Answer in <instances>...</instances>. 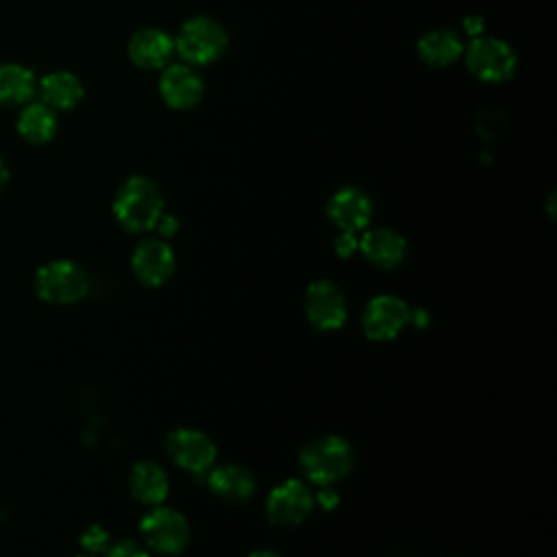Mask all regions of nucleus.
Returning <instances> with one entry per match:
<instances>
[{
  "mask_svg": "<svg viewBox=\"0 0 557 557\" xmlns=\"http://www.w3.org/2000/svg\"><path fill=\"white\" fill-rule=\"evenodd\" d=\"M7 181H9V170H7V165H4V161H2V157H0V191L4 189Z\"/></svg>",
  "mask_w": 557,
  "mask_h": 557,
  "instance_id": "nucleus-28",
  "label": "nucleus"
},
{
  "mask_svg": "<svg viewBox=\"0 0 557 557\" xmlns=\"http://www.w3.org/2000/svg\"><path fill=\"white\" fill-rule=\"evenodd\" d=\"M209 487L218 498H222L231 505H242L255 496L257 481H255L252 472L246 470L244 466L226 463V466L211 470Z\"/></svg>",
  "mask_w": 557,
  "mask_h": 557,
  "instance_id": "nucleus-16",
  "label": "nucleus"
},
{
  "mask_svg": "<svg viewBox=\"0 0 557 557\" xmlns=\"http://www.w3.org/2000/svg\"><path fill=\"white\" fill-rule=\"evenodd\" d=\"M305 311H307V320L318 331H335L344 324L348 313L346 296L339 289V285H335L333 281H326V278L315 281L307 287Z\"/></svg>",
  "mask_w": 557,
  "mask_h": 557,
  "instance_id": "nucleus-8",
  "label": "nucleus"
},
{
  "mask_svg": "<svg viewBox=\"0 0 557 557\" xmlns=\"http://www.w3.org/2000/svg\"><path fill=\"white\" fill-rule=\"evenodd\" d=\"M104 553H107L104 557H150V555H148L137 542H133V540H122V542L109 546Z\"/></svg>",
  "mask_w": 557,
  "mask_h": 557,
  "instance_id": "nucleus-23",
  "label": "nucleus"
},
{
  "mask_svg": "<svg viewBox=\"0 0 557 557\" xmlns=\"http://www.w3.org/2000/svg\"><path fill=\"white\" fill-rule=\"evenodd\" d=\"M416 50L429 67H446L463 54V41L450 28H433L418 39Z\"/></svg>",
  "mask_w": 557,
  "mask_h": 557,
  "instance_id": "nucleus-17",
  "label": "nucleus"
},
{
  "mask_svg": "<svg viewBox=\"0 0 557 557\" xmlns=\"http://www.w3.org/2000/svg\"><path fill=\"white\" fill-rule=\"evenodd\" d=\"M463 30H466L470 37L483 35V20H481L479 15H468L466 22H463Z\"/></svg>",
  "mask_w": 557,
  "mask_h": 557,
  "instance_id": "nucleus-25",
  "label": "nucleus"
},
{
  "mask_svg": "<svg viewBox=\"0 0 557 557\" xmlns=\"http://www.w3.org/2000/svg\"><path fill=\"white\" fill-rule=\"evenodd\" d=\"M174 52V39L163 28H141L128 41V57L137 67H163Z\"/></svg>",
  "mask_w": 557,
  "mask_h": 557,
  "instance_id": "nucleus-15",
  "label": "nucleus"
},
{
  "mask_svg": "<svg viewBox=\"0 0 557 557\" xmlns=\"http://www.w3.org/2000/svg\"><path fill=\"white\" fill-rule=\"evenodd\" d=\"M154 228H159V233L165 235V237H168V235H174V231H176V220H174L172 215H161Z\"/></svg>",
  "mask_w": 557,
  "mask_h": 557,
  "instance_id": "nucleus-26",
  "label": "nucleus"
},
{
  "mask_svg": "<svg viewBox=\"0 0 557 557\" xmlns=\"http://www.w3.org/2000/svg\"><path fill=\"white\" fill-rule=\"evenodd\" d=\"M409 322H411V311L407 302L392 294L374 296L361 313L363 333L374 342L394 339Z\"/></svg>",
  "mask_w": 557,
  "mask_h": 557,
  "instance_id": "nucleus-7",
  "label": "nucleus"
},
{
  "mask_svg": "<svg viewBox=\"0 0 557 557\" xmlns=\"http://www.w3.org/2000/svg\"><path fill=\"white\" fill-rule=\"evenodd\" d=\"M168 457L183 470L194 474L207 472L215 461V444L209 435L196 429H176L165 440Z\"/></svg>",
  "mask_w": 557,
  "mask_h": 557,
  "instance_id": "nucleus-9",
  "label": "nucleus"
},
{
  "mask_svg": "<svg viewBox=\"0 0 557 557\" xmlns=\"http://www.w3.org/2000/svg\"><path fill=\"white\" fill-rule=\"evenodd\" d=\"M128 487H131V494L146 505L163 503L170 492L168 474L163 472L161 466L152 461H139L137 466H133L128 476Z\"/></svg>",
  "mask_w": 557,
  "mask_h": 557,
  "instance_id": "nucleus-18",
  "label": "nucleus"
},
{
  "mask_svg": "<svg viewBox=\"0 0 557 557\" xmlns=\"http://www.w3.org/2000/svg\"><path fill=\"white\" fill-rule=\"evenodd\" d=\"M463 57L470 74L483 83L509 81L518 65L513 48L490 35L472 37L470 44L463 46Z\"/></svg>",
  "mask_w": 557,
  "mask_h": 557,
  "instance_id": "nucleus-4",
  "label": "nucleus"
},
{
  "mask_svg": "<svg viewBox=\"0 0 557 557\" xmlns=\"http://www.w3.org/2000/svg\"><path fill=\"white\" fill-rule=\"evenodd\" d=\"M44 104L50 109H74L83 100V85L72 72H50L39 81Z\"/></svg>",
  "mask_w": 557,
  "mask_h": 557,
  "instance_id": "nucleus-19",
  "label": "nucleus"
},
{
  "mask_svg": "<svg viewBox=\"0 0 557 557\" xmlns=\"http://www.w3.org/2000/svg\"><path fill=\"white\" fill-rule=\"evenodd\" d=\"M359 248L372 265L383 270L396 268L407 255L405 237L387 226H376L366 231L359 239Z\"/></svg>",
  "mask_w": 557,
  "mask_h": 557,
  "instance_id": "nucleus-14",
  "label": "nucleus"
},
{
  "mask_svg": "<svg viewBox=\"0 0 557 557\" xmlns=\"http://www.w3.org/2000/svg\"><path fill=\"white\" fill-rule=\"evenodd\" d=\"M226 46L228 35L224 26L207 15L189 17L174 39V50L181 54L183 61L191 65L213 63L224 54Z\"/></svg>",
  "mask_w": 557,
  "mask_h": 557,
  "instance_id": "nucleus-3",
  "label": "nucleus"
},
{
  "mask_svg": "<svg viewBox=\"0 0 557 557\" xmlns=\"http://www.w3.org/2000/svg\"><path fill=\"white\" fill-rule=\"evenodd\" d=\"M131 265H133L135 276L144 285L159 287L174 274L176 259H174V252L168 242L150 237V239H144L137 244Z\"/></svg>",
  "mask_w": 557,
  "mask_h": 557,
  "instance_id": "nucleus-12",
  "label": "nucleus"
},
{
  "mask_svg": "<svg viewBox=\"0 0 557 557\" xmlns=\"http://www.w3.org/2000/svg\"><path fill=\"white\" fill-rule=\"evenodd\" d=\"M35 289L39 298L54 305H70L81 300L89 289L85 270L67 259H57L37 270Z\"/></svg>",
  "mask_w": 557,
  "mask_h": 557,
  "instance_id": "nucleus-5",
  "label": "nucleus"
},
{
  "mask_svg": "<svg viewBox=\"0 0 557 557\" xmlns=\"http://www.w3.org/2000/svg\"><path fill=\"white\" fill-rule=\"evenodd\" d=\"M315 498H318V503H320L324 509H331V507H335V503H337V494L331 492L329 487H324Z\"/></svg>",
  "mask_w": 557,
  "mask_h": 557,
  "instance_id": "nucleus-27",
  "label": "nucleus"
},
{
  "mask_svg": "<svg viewBox=\"0 0 557 557\" xmlns=\"http://www.w3.org/2000/svg\"><path fill=\"white\" fill-rule=\"evenodd\" d=\"M113 215L128 233H146L163 215V194L148 176H131L113 198Z\"/></svg>",
  "mask_w": 557,
  "mask_h": 557,
  "instance_id": "nucleus-1",
  "label": "nucleus"
},
{
  "mask_svg": "<svg viewBox=\"0 0 557 557\" xmlns=\"http://www.w3.org/2000/svg\"><path fill=\"white\" fill-rule=\"evenodd\" d=\"M248 557H278V555L272 553V550H255V553H250Z\"/></svg>",
  "mask_w": 557,
  "mask_h": 557,
  "instance_id": "nucleus-29",
  "label": "nucleus"
},
{
  "mask_svg": "<svg viewBox=\"0 0 557 557\" xmlns=\"http://www.w3.org/2000/svg\"><path fill=\"white\" fill-rule=\"evenodd\" d=\"M17 133L30 144H46L57 135V115L44 102H33L17 117Z\"/></svg>",
  "mask_w": 557,
  "mask_h": 557,
  "instance_id": "nucleus-20",
  "label": "nucleus"
},
{
  "mask_svg": "<svg viewBox=\"0 0 557 557\" xmlns=\"http://www.w3.org/2000/svg\"><path fill=\"white\" fill-rule=\"evenodd\" d=\"M359 248V239L355 237V233H346L342 231L335 239V250L339 257H350L355 250Z\"/></svg>",
  "mask_w": 557,
  "mask_h": 557,
  "instance_id": "nucleus-24",
  "label": "nucleus"
},
{
  "mask_svg": "<svg viewBox=\"0 0 557 557\" xmlns=\"http://www.w3.org/2000/svg\"><path fill=\"white\" fill-rule=\"evenodd\" d=\"M78 557H89V555H78Z\"/></svg>",
  "mask_w": 557,
  "mask_h": 557,
  "instance_id": "nucleus-30",
  "label": "nucleus"
},
{
  "mask_svg": "<svg viewBox=\"0 0 557 557\" xmlns=\"http://www.w3.org/2000/svg\"><path fill=\"white\" fill-rule=\"evenodd\" d=\"M313 507V496L309 487L298 479H287L281 485H276L268 500H265V513L272 524L278 527H292L302 522Z\"/></svg>",
  "mask_w": 557,
  "mask_h": 557,
  "instance_id": "nucleus-10",
  "label": "nucleus"
},
{
  "mask_svg": "<svg viewBox=\"0 0 557 557\" xmlns=\"http://www.w3.org/2000/svg\"><path fill=\"white\" fill-rule=\"evenodd\" d=\"M159 94L170 109L185 111L200 102L205 94V81L191 65L170 63L159 76Z\"/></svg>",
  "mask_w": 557,
  "mask_h": 557,
  "instance_id": "nucleus-11",
  "label": "nucleus"
},
{
  "mask_svg": "<svg viewBox=\"0 0 557 557\" xmlns=\"http://www.w3.org/2000/svg\"><path fill=\"white\" fill-rule=\"evenodd\" d=\"M326 213L337 228L346 233H357L366 228L372 220V200L363 189L348 185L331 196Z\"/></svg>",
  "mask_w": 557,
  "mask_h": 557,
  "instance_id": "nucleus-13",
  "label": "nucleus"
},
{
  "mask_svg": "<svg viewBox=\"0 0 557 557\" xmlns=\"http://www.w3.org/2000/svg\"><path fill=\"white\" fill-rule=\"evenodd\" d=\"M139 531L150 548L163 555H178L189 544V524L183 513L168 507H157L148 511L141 522Z\"/></svg>",
  "mask_w": 557,
  "mask_h": 557,
  "instance_id": "nucleus-6",
  "label": "nucleus"
},
{
  "mask_svg": "<svg viewBox=\"0 0 557 557\" xmlns=\"http://www.w3.org/2000/svg\"><path fill=\"white\" fill-rule=\"evenodd\" d=\"M81 546L87 553H104L109 548V533H107V529H102L98 524L87 527L83 531V535H81Z\"/></svg>",
  "mask_w": 557,
  "mask_h": 557,
  "instance_id": "nucleus-22",
  "label": "nucleus"
},
{
  "mask_svg": "<svg viewBox=\"0 0 557 557\" xmlns=\"http://www.w3.org/2000/svg\"><path fill=\"white\" fill-rule=\"evenodd\" d=\"M300 468L315 485L329 487L352 468V448L339 435H324L300 450Z\"/></svg>",
  "mask_w": 557,
  "mask_h": 557,
  "instance_id": "nucleus-2",
  "label": "nucleus"
},
{
  "mask_svg": "<svg viewBox=\"0 0 557 557\" xmlns=\"http://www.w3.org/2000/svg\"><path fill=\"white\" fill-rule=\"evenodd\" d=\"M37 81L33 70L20 63L0 65V104H24L33 98Z\"/></svg>",
  "mask_w": 557,
  "mask_h": 557,
  "instance_id": "nucleus-21",
  "label": "nucleus"
}]
</instances>
